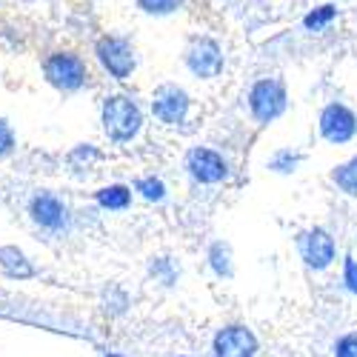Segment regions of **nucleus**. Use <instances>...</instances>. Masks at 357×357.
I'll list each match as a JSON object with an SVG mask.
<instances>
[{
  "instance_id": "nucleus-1",
  "label": "nucleus",
  "mask_w": 357,
  "mask_h": 357,
  "mask_svg": "<svg viewBox=\"0 0 357 357\" xmlns=\"http://www.w3.org/2000/svg\"><path fill=\"white\" fill-rule=\"evenodd\" d=\"M100 121H103V132L112 143H132L143 129V109L137 106V100L132 95L117 92L103 100Z\"/></svg>"
},
{
  "instance_id": "nucleus-2",
  "label": "nucleus",
  "mask_w": 357,
  "mask_h": 357,
  "mask_svg": "<svg viewBox=\"0 0 357 357\" xmlns=\"http://www.w3.org/2000/svg\"><path fill=\"white\" fill-rule=\"evenodd\" d=\"M246 106L249 114L257 126H269L275 123L278 117L286 114L289 109V92H286V83L280 77H257L249 86V95H246Z\"/></svg>"
},
{
  "instance_id": "nucleus-3",
  "label": "nucleus",
  "mask_w": 357,
  "mask_h": 357,
  "mask_svg": "<svg viewBox=\"0 0 357 357\" xmlns=\"http://www.w3.org/2000/svg\"><path fill=\"white\" fill-rule=\"evenodd\" d=\"M186 174L197 186H220L231 177V166L229 160L212 146H192L186 152Z\"/></svg>"
},
{
  "instance_id": "nucleus-4",
  "label": "nucleus",
  "mask_w": 357,
  "mask_h": 357,
  "mask_svg": "<svg viewBox=\"0 0 357 357\" xmlns=\"http://www.w3.org/2000/svg\"><path fill=\"white\" fill-rule=\"evenodd\" d=\"M43 75L54 89H61V92H80V89L89 83V66L75 52L49 54L46 63H43Z\"/></svg>"
},
{
  "instance_id": "nucleus-5",
  "label": "nucleus",
  "mask_w": 357,
  "mask_h": 357,
  "mask_svg": "<svg viewBox=\"0 0 357 357\" xmlns=\"http://www.w3.org/2000/svg\"><path fill=\"white\" fill-rule=\"evenodd\" d=\"M95 54H98V63L103 66V72H109V77H114V80H129L132 72L137 69L135 46L126 38H121V35H103V38H98Z\"/></svg>"
},
{
  "instance_id": "nucleus-6",
  "label": "nucleus",
  "mask_w": 357,
  "mask_h": 357,
  "mask_svg": "<svg viewBox=\"0 0 357 357\" xmlns=\"http://www.w3.org/2000/svg\"><path fill=\"white\" fill-rule=\"evenodd\" d=\"M183 63L197 80H215L226 66V54L215 38L200 35V38L189 40V46L183 52Z\"/></svg>"
},
{
  "instance_id": "nucleus-7",
  "label": "nucleus",
  "mask_w": 357,
  "mask_h": 357,
  "mask_svg": "<svg viewBox=\"0 0 357 357\" xmlns=\"http://www.w3.org/2000/svg\"><path fill=\"white\" fill-rule=\"evenodd\" d=\"M152 114L163 126H183L192 114V98L183 86L163 83L152 92Z\"/></svg>"
},
{
  "instance_id": "nucleus-8",
  "label": "nucleus",
  "mask_w": 357,
  "mask_h": 357,
  "mask_svg": "<svg viewBox=\"0 0 357 357\" xmlns=\"http://www.w3.org/2000/svg\"><path fill=\"white\" fill-rule=\"evenodd\" d=\"M297 252L312 272H326L337 260V243L332 231L323 226H312L297 234Z\"/></svg>"
},
{
  "instance_id": "nucleus-9",
  "label": "nucleus",
  "mask_w": 357,
  "mask_h": 357,
  "mask_svg": "<svg viewBox=\"0 0 357 357\" xmlns=\"http://www.w3.org/2000/svg\"><path fill=\"white\" fill-rule=\"evenodd\" d=\"M317 132H320V137L326 143H332V146L351 143L357 137V114H354V109H349L340 100L326 103L320 109V117H317Z\"/></svg>"
},
{
  "instance_id": "nucleus-10",
  "label": "nucleus",
  "mask_w": 357,
  "mask_h": 357,
  "mask_svg": "<svg viewBox=\"0 0 357 357\" xmlns=\"http://www.w3.org/2000/svg\"><path fill=\"white\" fill-rule=\"evenodd\" d=\"M260 340L243 323H229L212 337V357H257Z\"/></svg>"
},
{
  "instance_id": "nucleus-11",
  "label": "nucleus",
  "mask_w": 357,
  "mask_h": 357,
  "mask_svg": "<svg viewBox=\"0 0 357 357\" xmlns=\"http://www.w3.org/2000/svg\"><path fill=\"white\" fill-rule=\"evenodd\" d=\"M29 215H32V220L49 231H61L69 226V209L66 203L61 197H54L49 192L32 197V203H29Z\"/></svg>"
},
{
  "instance_id": "nucleus-12",
  "label": "nucleus",
  "mask_w": 357,
  "mask_h": 357,
  "mask_svg": "<svg viewBox=\"0 0 357 357\" xmlns=\"http://www.w3.org/2000/svg\"><path fill=\"white\" fill-rule=\"evenodd\" d=\"M206 263H209L215 278H220V280L234 278V255H231V246L226 241H215L209 246V252H206Z\"/></svg>"
},
{
  "instance_id": "nucleus-13",
  "label": "nucleus",
  "mask_w": 357,
  "mask_h": 357,
  "mask_svg": "<svg viewBox=\"0 0 357 357\" xmlns=\"http://www.w3.org/2000/svg\"><path fill=\"white\" fill-rule=\"evenodd\" d=\"M95 200H98L100 209H106V212H126L132 206V186H123V183L103 186V189H98Z\"/></svg>"
},
{
  "instance_id": "nucleus-14",
  "label": "nucleus",
  "mask_w": 357,
  "mask_h": 357,
  "mask_svg": "<svg viewBox=\"0 0 357 357\" xmlns=\"http://www.w3.org/2000/svg\"><path fill=\"white\" fill-rule=\"evenodd\" d=\"M0 269H3L9 278H17V280H26L35 275V266L26 260V255L15 246H3L0 249Z\"/></svg>"
},
{
  "instance_id": "nucleus-15",
  "label": "nucleus",
  "mask_w": 357,
  "mask_h": 357,
  "mask_svg": "<svg viewBox=\"0 0 357 357\" xmlns=\"http://www.w3.org/2000/svg\"><path fill=\"white\" fill-rule=\"evenodd\" d=\"M332 183H335L343 195L357 197V155L332 169Z\"/></svg>"
},
{
  "instance_id": "nucleus-16",
  "label": "nucleus",
  "mask_w": 357,
  "mask_h": 357,
  "mask_svg": "<svg viewBox=\"0 0 357 357\" xmlns=\"http://www.w3.org/2000/svg\"><path fill=\"white\" fill-rule=\"evenodd\" d=\"M149 275H152L160 286L172 289L177 283V278H181V266H177L172 257H152V263H149Z\"/></svg>"
},
{
  "instance_id": "nucleus-17",
  "label": "nucleus",
  "mask_w": 357,
  "mask_h": 357,
  "mask_svg": "<svg viewBox=\"0 0 357 357\" xmlns=\"http://www.w3.org/2000/svg\"><path fill=\"white\" fill-rule=\"evenodd\" d=\"M303 163V152H294V149H278L269 158V172L275 174H294Z\"/></svg>"
},
{
  "instance_id": "nucleus-18",
  "label": "nucleus",
  "mask_w": 357,
  "mask_h": 357,
  "mask_svg": "<svg viewBox=\"0 0 357 357\" xmlns=\"http://www.w3.org/2000/svg\"><path fill=\"white\" fill-rule=\"evenodd\" d=\"M335 20H337V6L335 3H323V6L312 9L303 17V29L306 32H323V29H329Z\"/></svg>"
},
{
  "instance_id": "nucleus-19",
  "label": "nucleus",
  "mask_w": 357,
  "mask_h": 357,
  "mask_svg": "<svg viewBox=\"0 0 357 357\" xmlns=\"http://www.w3.org/2000/svg\"><path fill=\"white\" fill-rule=\"evenodd\" d=\"M135 192L143 197V200H149V203H163L166 200V195H169V189H166V183L160 181V177H140V181H135Z\"/></svg>"
},
{
  "instance_id": "nucleus-20",
  "label": "nucleus",
  "mask_w": 357,
  "mask_h": 357,
  "mask_svg": "<svg viewBox=\"0 0 357 357\" xmlns=\"http://www.w3.org/2000/svg\"><path fill=\"white\" fill-rule=\"evenodd\" d=\"M186 6V0H137V9L146 15H155V17H166L174 15Z\"/></svg>"
},
{
  "instance_id": "nucleus-21",
  "label": "nucleus",
  "mask_w": 357,
  "mask_h": 357,
  "mask_svg": "<svg viewBox=\"0 0 357 357\" xmlns=\"http://www.w3.org/2000/svg\"><path fill=\"white\" fill-rule=\"evenodd\" d=\"M335 357H357V332H349L335 340Z\"/></svg>"
},
{
  "instance_id": "nucleus-22",
  "label": "nucleus",
  "mask_w": 357,
  "mask_h": 357,
  "mask_svg": "<svg viewBox=\"0 0 357 357\" xmlns=\"http://www.w3.org/2000/svg\"><path fill=\"white\" fill-rule=\"evenodd\" d=\"M343 286L357 297V260L354 257L343 260Z\"/></svg>"
},
{
  "instance_id": "nucleus-23",
  "label": "nucleus",
  "mask_w": 357,
  "mask_h": 357,
  "mask_svg": "<svg viewBox=\"0 0 357 357\" xmlns=\"http://www.w3.org/2000/svg\"><path fill=\"white\" fill-rule=\"evenodd\" d=\"M12 149H15V132L3 117H0V155H9Z\"/></svg>"
},
{
  "instance_id": "nucleus-24",
  "label": "nucleus",
  "mask_w": 357,
  "mask_h": 357,
  "mask_svg": "<svg viewBox=\"0 0 357 357\" xmlns=\"http://www.w3.org/2000/svg\"><path fill=\"white\" fill-rule=\"evenodd\" d=\"M75 160H86V169H89V160H100V152L92 146H77L75 152H72V163Z\"/></svg>"
},
{
  "instance_id": "nucleus-25",
  "label": "nucleus",
  "mask_w": 357,
  "mask_h": 357,
  "mask_svg": "<svg viewBox=\"0 0 357 357\" xmlns=\"http://www.w3.org/2000/svg\"><path fill=\"white\" fill-rule=\"evenodd\" d=\"M106 357H123V354H117V351H112V354H106Z\"/></svg>"
},
{
  "instance_id": "nucleus-26",
  "label": "nucleus",
  "mask_w": 357,
  "mask_h": 357,
  "mask_svg": "<svg viewBox=\"0 0 357 357\" xmlns=\"http://www.w3.org/2000/svg\"><path fill=\"white\" fill-rule=\"evenodd\" d=\"M181 357H192V354H181Z\"/></svg>"
}]
</instances>
